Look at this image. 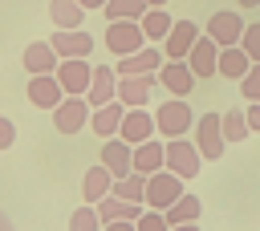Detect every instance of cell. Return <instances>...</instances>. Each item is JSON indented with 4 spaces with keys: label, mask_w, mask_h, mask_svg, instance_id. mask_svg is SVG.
Instances as JSON below:
<instances>
[{
    "label": "cell",
    "mask_w": 260,
    "mask_h": 231,
    "mask_svg": "<svg viewBox=\"0 0 260 231\" xmlns=\"http://www.w3.org/2000/svg\"><path fill=\"white\" fill-rule=\"evenodd\" d=\"M183 182L187 178H179L175 170H154V174H146V207H154V211H167L175 199H183L187 190H183Z\"/></svg>",
    "instance_id": "6da1fadb"
},
{
    "label": "cell",
    "mask_w": 260,
    "mask_h": 231,
    "mask_svg": "<svg viewBox=\"0 0 260 231\" xmlns=\"http://www.w3.org/2000/svg\"><path fill=\"white\" fill-rule=\"evenodd\" d=\"M106 49L118 57H130L138 49H146V32L138 20H110L106 24Z\"/></svg>",
    "instance_id": "7a4b0ae2"
},
{
    "label": "cell",
    "mask_w": 260,
    "mask_h": 231,
    "mask_svg": "<svg viewBox=\"0 0 260 231\" xmlns=\"http://www.w3.org/2000/svg\"><path fill=\"white\" fill-rule=\"evenodd\" d=\"M195 146L203 150V158H223V150H228L223 113H199L195 118Z\"/></svg>",
    "instance_id": "3957f363"
},
{
    "label": "cell",
    "mask_w": 260,
    "mask_h": 231,
    "mask_svg": "<svg viewBox=\"0 0 260 231\" xmlns=\"http://www.w3.org/2000/svg\"><path fill=\"white\" fill-rule=\"evenodd\" d=\"M199 166H203V150L187 138H171L167 142V170H175L179 178H199Z\"/></svg>",
    "instance_id": "277c9868"
},
{
    "label": "cell",
    "mask_w": 260,
    "mask_h": 231,
    "mask_svg": "<svg viewBox=\"0 0 260 231\" xmlns=\"http://www.w3.org/2000/svg\"><path fill=\"white\" fill-rule=\"evenodd\" d=\"M89 118H93V105H89L85 97H77V93H69V97L53 109V126H57V134H77V130L89 126Z\"/></svg>",
    "instance_id": "5b68a950"
},
{
    "label": "cell",
    "mask_w": 260,
    "mask_h": 231,
    "mask_svg": "<svg viewBox=\"0 0 260 231\" xmlns=\"http://www.w3.org/2000/svg\"><path fill=\"white\" fill-rule=\"evenodd\" d=\"M154 118H158V134L171 142V138H183L191 126H195V113H191V105L183 101V97H175V101H162V109H154Z\"/></svg>",
    "instance_id": "8992f818"
},
{
    "label": "cell",
    "mask_w": 260,
    "mask_h": 231,
    "mask_svg": "<svg viewBox=\"0 0 260 231\" xmlns=\"http://www.w3.org/2000/svg\"><path fill=\"white\" fill-rule=\"evenodd\" d=\"M69 93H65V85L57 81V73H37V77H28V101L37 105V109H57L61 101H65Z\"/></svg>",
    "instance_id": "52a82bcc"
},
{
    "label": "cell",
    "mask_w": 260,
    "mask_h": 231,
    "mask_svg": "<svg viewBox=\"0 0 260 231\" xmlns=\"http://www.w3.org/2000/svg\"><path fill=\"white\" fill-rule=\"evenodd\" d=\"M57 81L65 85V93L85 97V93H89V81H93L89 57H69V61H61V65H57Z\"/></svg>",
    "instance_id": "ba28073f"
},
{
    "label": "cell",
    "mask_w": 260,
    "mask_h": 231,
    "mask_svg": "<svg viewBox=\"0 0 260 231\" xmlns=\"http://www.w3.org/2000/svg\"><path fill=\"white\" fill-rule=\"evenodd\" d=\"M199 36H203V32L195 28V20H175V28H171V32H167V41H162L167 61H187Z\"/></svg>",
    "instance_id": "9c48e42d"
},
{
    "label": "cell",
    "mask_w": 260,
    "mask_h": 231,
    "mask_svg": "<svg viewBox=\"0 0 260 231\" xmlns=\"http://www.w3.org/2000/svg\"><path fill=\"white\" fill-rule=\"evenodd\" d=\"M219 41H211L207 32L195 41V49H191V57H187V65L195 69V77L199 81H207V77H219Z\"/></svg>",
    "instance_id": "30bf717a"
},
{
    "label": "cell",
    "mask_w": 260,
    "mask_h": 231,
    "mask_svg": "<svg viewBox=\"0 0 260 231\" xmlns=\"http://www.w3.org/2000/svg\"><path fill=\"white\" fill-rule=\"evenodd\" d=\"M114 178H126L130 170H134V146L126 142V138H106L102 142V158H98Z\"/></svg>",
    "instance_id": "8fae6325"
},
{
    "label": "cell",
    "mask_w": 260,
    "mask_h": 231,
    "mask_svg": "<svg viewBox=\"0 0 260 231\" xmlns=\"http://www.w3.org/2000/svg\"><path fill=\"white\" fill-rule=\"evenodd\" d=\"M158 73H138V77H118V101L126 109H142L150 101V89H154Z\"/></svg>",
    "instance_id": "7c38bea8"
},
{
    "label": "cell",
    "mask_w": 260,
    "mask_h": 231,
    "mask_svg": "<svg viewBox=\"0 0 260 231\" xmlns=\"http://www.w3.org/2000/svg\"><path fill=\"white\" fill-rule=\"evenodd\" d=\"M244 28H248V24H244V16H236V12H215V16L207 20V28H203V32L228 49V45H240V41H244Z\"/></svg>",
    "instance_id": "4fadbf2b"
},
{
    "label": "cell",
    "mask_w": 260,
    "mask_h": 231,
    "mask_svg": "<svg viewBox=\"0 0 260 231\" xmlns=\"http://www.w3.org/2000/svg\"><path fill=\"white\" fill-rule=\"evenodd\" d=\"M49 41H53V49L61 53V61H69V57H89V53H93V36H89L85 28H57Z\"/></svg>",
    "instance_id": "5bb4252c"
},
{
    "label": "cell",
    "mask_w": 260,
    "mask_h": 231,
    "mask_svg": "<svg viewBox=\"0 0 260 231\" xmlns=\"http://www.w3.org/2000/svg\"><path fill=\"white\" fill-rule=\"evenodd\" d=\"M20 61H24L28 77H37V73H57V65H61V53L53 49V41H32V45L20 53Z\"/></svg>",
    "instance_id": "9a60e30c"
},
{
    "label": "cell",
    "mask_w": 260,
    "mask_h": 231,
    "mask_svg": "<svg viewBox=\"0 0 260 231\" xmlns=\"http://www.w3.org/2000/svg\"><path fill=\"white\" fill-rule=\"evenodd\" d=\"M85 101H89L93 109H98V105L118 101V69H114V65H98V69H93V81H89Z\"/></svg>",
    "instance_id": "2e32d148"
},
{
    "label": "cell",
    "mask_w": 260,
    "mask_h": 231,
    "mask_svg": "<svg viewBox=\"0 0 260 231\" xmlns=\"http://www.w3.org/2000/svg\"><path fill=\"white\" fill-rule=\"evenodd\" d=\"M154 130H158V118H154V113H146V109H126L118 138H126L130 146H138V142H150Z\"/></svg>",
    "instance_id": "e0dca14e"
},
{
    "label": "cell",
    "mask_w": 260,
    "mask_h": 231,
    "mask_svg": "<svg viewBox=\"0 0 260 231\" xmlns=\"http://www.w3.org/2000/svg\"><path fill=\"white\" fill-rule=\"evenodd\" d=\"M162 49H138V53H130V57H118V77H138V73H158L162 69Z\"/></svg>",
    "instance_id": "ac0fdd59"
},
{
    "label": "cell",
    "mask_w": 260,
    "mask_h": 231,
    "mask_svg": "<svg viewBox=\"0 0 260 231\" xmlns=\"http://www.w3.org/2000/svg\"><path fill=\"white\" fill-rule=\"evenodd\" d=\"M158 81L175 93V97H187L191 89H195V69L187 65V61H162V69H158Z\"/></svg>",
    "instance_id": "d6986e66"
},
{
    "label": "cell",
    "mask_w": 260,
    "mask_h": 231,
    "mask_svg": "<svg viewBox=\"0 0 260 231\" xmlns=\"http://www.w3.org/2000/svg\"><path fill=\"white\" fill-rule=\"evenodd\" d=\"M122 118H126V105L122 101H110V105H98L93 109V118H89V130L106 142V138H118V130H122Z\"/></svg>",
    "instance_id": "ffe728a7"
},
{
    "label": "cell",
    "mask_w": 260,
    "mask_h": 231,
    "mask_svg": "<svg viewBox=\"0 0 260 231\" xmlns=\"http://www.w3.org/2000/svg\"><path fill=\"white\" fill-rule=\"evenodd\" d=\"M252 65H256V61L248 57V49H244V45H228V49H219V77L244 81Z\"/></svg>",
    "instance_id": "44dd1931"
},
{
    "label": "cell",
    "mask_w": 260,
    "mask_h": 231,
    "mask_svg": "<svg viewBox=\"0 0 260 231\" xmlns=\"http://www.w3.org/2000/svg\"><path fill=\"white\" fill-rule=\"evenodd\" d=\"M167 166V146L162 142H138L134 146V170L138 174H154V170H162Z\"/></svg>",
    "instance_id": "7402d4cb"
},
{
    "label": "cell",
    "mask_w": 260,
    "mask_h": 231,
    "mask_svg": "<svg viewBox=\"0 0 260 231\" xmlns=\"http://www.w3.org/2000/svg\"><path fill=\"white\" fill-rule=\"evenodd\" d=\"M114 190V174L98 162V166H89L85 170V178H81V195H85V203H102L106 195Z\"/></svg>",
    "instance_id": "603a6c76"
},
{
    "label": "cell",
    "mask_w": 260,
    "mask_h": 231,
    "mask_svg": "<svg viewBox=\"0 0 260 231\" xmlns=\"http://www.w3.org/2000/svg\"><path fill=\"white\" fill-rule=\"evenodd\" d=\"M49 20H53L57 28H81L85 4H81V0H49Z\"/></svg>",
    "instance_id": "cb8c5ba5"
},
{
    "label": "cell",
    "mask_w": 260,
    "mask_h": 231,
    "mask_svg": "<svg viewBox=\"0 0 260 231\" xmlns=\"http://www.w3.org/2000/svg\"><path fill=\"white\" fill-rule=\"evenodd\" d=\"M138 24H142L146 41H158V45H162V41H167V32L175 28V16H171L167 8H146V16H142Z\"/></svg>",
    "instance_id": "d4e9b609"
},
{
    "label": "cell",
    "mask_w": 260,
    "mask_h": 231,
    "mask_svg": "<svg viewBox=\"0 0 260 231\" xmlns=\"http://www.w3.org/2000/svg\"><path fill=\"white\" fill-rule=\"evenodd\" d=\"M199 211H203L199 195H183V199H175L162 215H167V223H171V227H179V223H199Z\"/></svg>",
    "instance_id": "484cf974"
},
{
    "label": "cell",
    "mask_w": 260,
    "mask_h": 231,
    "mask_svg": "<svg viewBox=\"0 0 260 231\" xmlns=\"http://www.w3.org/2000/svg\"><path fill=\"white\" fill-rule=\"evenodd\" d=\"M110 195H118V199H130V203H142V207H146V174L130 170L126 178H114V190H110Z\"/></svg>",
    "instance_id": "4316f807"
},
{
    "label": "cell",
    "mask_w": 260,
    "mask_h": 231,
    "mask_svg": "<svg viewBox=\"0 0 260 231\" xmlns=\"http://www.w3.org/2000/svg\"><path fill=\"white\" fill-rule=\"evenodd\" d=\"M146 0H110L102 12H106V20H142L146 16Z\"/></svg>",
    "instance_id": "83f0119b"
},
{
    "label": "cell",
    "mask_w": 260,
    "mask_h": 231,
    "mask_svg": "<svg viewBox=\"0 0 260 231\" xmlns=\"http://www.w3.org/2000/svg\"><path fill=\"white\" fill-rule=\"evenodd\" d=\"M248 134H252V126H248V109H228V113H223V138H228V146L244 142Z\"/></svg>",
    "instance_id": "f1b7e54d"
},
{
    "label": "cell",
    "mask_w": 260,
    "mask_h": 231,
    "mask_svg": "<svg viewBox=\"0 0 260 231\" xmlns=\"http://www.w3.org/2000/svg\"><path fill=\"white\" fill-rule=\"evenodd\" d=\"M106 223H102V211H98V203H81L73 215H69V231H102Z\"/></svg>",
    "instance_id": "f546056e"
},
{
    "label": "cell",
    "mask_w": 260,
    "mask_h": 231,
    "mask_svg": "<svg viewBox=\"0 0 260 231\" xmlns=\"http://www.w3.org/2000/svg\"><path fill=\"white\" fill-rule=\"evenodd\" d=\"M134 227H138V231H171V223H167V215H162V211H154V207H150V211H142Z\"/></svg>",
    "instance_id": "4dcf8cb0"
},
{
    "label": "cell",
    "mask_w": 260,
    "mask_h": 231,
    "mask_svg": "<svg viewBox=\"0 0 260 231\" xmlns=\"http://www.w3.org/2000/svg\"><path fill=\"white\" fill-rule=\"evenodd\" d=\"M240 93H244V101H260V61L248 69V77L240 81Z\"/></svg>",
    "instance_id": "1f68e13d"
},
{
    "label": "cell",
    "mask_w": 260,
    "mask_h": 231,
    "mask_svg": "<svg viewBox=\"0 0 260 231\" xmlns=\"http://www.w3.org/2000/svg\"><path fill=\"white\" fill-rule=\"evenodd\" d=\"M244 49H248V57L252 61H260V24H248L244 28V41H240Z\"/></svg>",
    "instance_id": "d6a6232c"
},
{
    "label": "cell",
    "mask_w": 260,
    "mask_h": 231,
    "mask_svg": "<svg viewBox=\"0 0 260 231\" xmlns=\"http://www.w3.org/2000/svg\"><path fill=\"white\" fill-rule=\"evenodd\" d=\"M12 142H16V126H12V118L0 113V150H8Z\"/></svg>",
    "instance_id": "836d02e7"
},
{
    "label": "cell",
    "mask_w": 260,
    "mask_h": 231,
    "mask_svg": "<svg viewBox=\"0 0 260 231\" xmlns=\"http://www.w3.org/2000/svg\"><path fill=\"white\" fill-rule=\"evenodd\" d=\"M248 126L252 134H260V101H248Z\"/></svg>",
    "instance_id": "e575fe53"
},
{
    "label": "cell",
    "mask_w": 260,
    "mask_h": 231,
    "mask_svg": "<svg viewBox=\"0 0 260 231\" xmlns=\"http://www.w3.org/2000/svg\"><path fill=\"white\" fill-rule=\"evenodd\" d=\"M102 231H138V227H134L130 219H114V223H106Z\"/></svg>",
    "instance_id": "d590c367"
},
{
    "label": "cell",
    "mask_w": 260,
    "mask_h": 231,
    "mask_svg": "<svg viewBox=\"0 0 260 231\" xmlns=\"http://www.w3.org/2000/svg\"><path fill=\"white\" fill-rule=\"evenodd\" d=\"M81 4H85V12H93V8H106L110 0H81Z\"/></svg>",
    "instance_id": "8d00e7d4"
},
{
    "label": "cell",
    "mask_w": 260,
    "mask_h": 231,
    "mask_svg": "<svg viewBox=\"0 0 260 231\" xmlns=\"http://www.w3.org/2000/svg\"><path fill=\"white\" fill-rule=\"evenodd\" d=\"M0 231H16V227H12V219H8V211H0Z\"/></svg>",
    "instance_id": "74e56055"
},
{
    "label": "cell",
    "mask_w": 260,
    "mask_h": 231,
    "mask_svg": "<svg viewBox=\"0 0 260 231\" xmlns=\"http://www.w3.org/2000/svg\"><path fill=\"white\" fill-rule=\"evenodd\" d=\"M171 231H199V223H179V227H171Z\"/></svg>",
    "instance_id": "f35d334b"
},
{
    "label": "cell",
    "mask_w": 260,
    "mask_h": 231,
    "mask_svg": "<svg viewBox=\"0 0 260 231\" xmlns=\"http://www.w3.org/2000/svg\"><path fill=\"white\" fill-rule=\"evenodd\" d=\"M236 4H240V8H256L260 0H236Z\"/></svg>",
    "instance_id": "ab89813d"
},
{
    "label": "cell",
    "mask_w": 260,
    "mask_h": 231,
    "mask_svg": "<svg viewBox=\"0 0 260 231\" xmlns=\"http://www.w3.org/2000/svg\"><path fill=\"white\" fill-rule=\"evenodd\" d=\"M146 4H150V8H167V0H146Z\"/></svg>",
    "instance_id": "60d3db41"
}]
</instances>
